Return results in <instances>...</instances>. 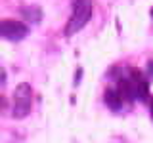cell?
I'll use <instances>...</instances> for the list:
<instances>
[{"mask_svg":"<svg viewBox=\"0 0 153 143\" xmlns=\"http://www.w3.org/2000/svg\"><path fill=\"white\" fill-rule=\"evenodd\" d=\"M149 114H151V120H153V99L149 101Z\"/></svg>","mask_w":153,"mask_h":143,"instance_id":"6","label":"cell"},{"mask_svg":"<svg viewBox=\"0 0 153 143\" xmlns=\"http://www.w3.org/2000/svg\"><path fill=\"white\" fill-rule=\"evenodd\" d=\"M31 105H33V88L31 84L21 82L13 92V116L25 118L31 113Z\"/></svg>","mask_w":153,"mask_h":143,"instance_id":"2","label":"cell"},{"mask_svg":"<svg viewBox=\"0 0 153 143\" xmlns=\"http://www.w3.org/2000/svg\"><path fill=\"white\" fill-rule=\"evenodd\" d=\"M147 69H149V73H153V61H149V65H147Z\"/></svg>","mask_w":153,"mask_h":143,"instance_id":"7","label":"cell"},{"mask_svg":"<svg viewBox=\"0 0 153 143\" xmlns=\"http://www.w3.org/2000/svg\"><path fill=\"white\" fill-rule=\"evenodd\" d=\"M151 17H153V8H151Z\"/></svg>","mask_w":153,"mask_h":143,"instance_id":"8","label":"cell"},{"mask_svg":"<svg viewBox=\"0 0 153 143\" xmlns=\"http://www.w3.org/2000/svg\"><path fill=\"white\" fill-rule=\"evenodd\" d=\"M130 86H132V94H134V99H147V94H149V86L147 82L140 76V73L132 71V78H130Z\"/></svg>","mask_w":153,"mask_h":143,"instance_id":"4","label":"cell"},{"mask_svg":"<svg viewBox=\"0 0 153 143\" xmlns=\"http://www.w3.org/2000/svg\"><path fill=\"white\" fill-rule=\"evenodd\" d=\"M27 32H29V29L21 21H16V19H2L0 21V35L12 42L23 40L27 36Z\"/></svg>","mask_w":153,"mask_h":143,"instance_id":"3","label":"cell"},{"mask_svg":"<svg viewBox=\"0 0 153 143\" xmlns=\"http://www.w3.org/2000/svg\"><path fill=\"white\" fill-rule=\"evenodd\" d=\"M90 17H92V0H75L73 13H71V19L67 23L65 35L73 36L75 32H79L90 21Z\"/></svg>","mask_w":153,"mask_h":143,"instance_id":"1","label":"cell"},{"mask_svg":"<svg viewBox=\"0 0 153 143\" xmlns=\"http://www.w3.org/2000/svg\"><path fill=\"white\" fill-rule=\"evenodd\" d=\"M105 103L109 105V107L113 109V111H117V109H121V105H123V95H121V92L119 90H107L105 92Z\"/></svg>","mask_w":153,"mask_h":143,"instance_id":"5","label":"cell"}]
</instances>
